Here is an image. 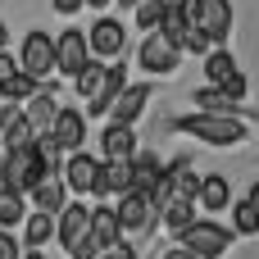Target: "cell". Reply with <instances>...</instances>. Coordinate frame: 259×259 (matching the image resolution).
<instances>
[{
    "mask_svg": "<svg viewBox=\"0 0 259 259\" xmlns=\"http://www.w3.org/2000/svg\"><path fill=\"white\" fill-rule=\"evenodd\" d=\"M173 132H191V137H200V141H214V146H237V141H246V123L241 118H232V114H191V118H173L168 123Z\"/></svg>",
    "mask_w": 259,
    "mask_h": 259,
    "instance_id": "6da1fadb",
    "label": "cell"
},
{
    "mask_svg": "<svg viewBox=\"0 0 259 259\" xmlns=\"http://www.w3.org/2000/svg\"><path fill=\"white\" fill-rule=\"evenodd\" d=\"M46 173H50V168H46V159L36 155V146L5 150V159H0V187H5V191H23V196H27Z\"/></svg>",
    "mask_w": 259,
    "mask_h": 259,
    "instance_id": "7a4b0ae2",
    "label": "cell"
},
{
    "mask_svg": "<svg viewBox=\"0 0 259 259\" xmlns=\"http://www.w3.org/2000/svg\"><path fill=\"white\" fill-rule=\"evenodd\" d=\"M18 68H23V73H32L36 82H46V77L59 68L55 36H46V32H27V36H23V50H18Z\"/></svg>",
    "mask_w": 259,
    "mask_h": 259,
    "instance_id": "3957f363",
    "label": "cell"
},
{
    "mask_svg": "<svg viewBox=\"0 0 259 259\" xmlns=\"http://www.w3.org/2000/svg\"><path fill=\"white\" fill-rule=\"evenodd\" d=\"M64 178H68V187L82 191V196H105V164H96V159L82 155V150H73V155L64 159Z\"/></svg>",
    "mask_w": 259,
    "mask_h": 259,
    "instance_id": "277c9868",
    "label": "cell"
},
{
    "mask_svg": "<svg viewBox=\"0 0 259 259\" xmlns=\"http://www.w3.org/2000/svg\"><path fill=\"white\" fill-rule=\"evenodd\" d=\"M182 237V246L187 250H196L200 259H219L228 250V241H232V232L228 228H219V223H191L187 232H178Z\"/></svg>",
    "mask_w": 259,
    "mask_h": 259,
    "instance_id": "5b68a950",
    "label": "cell"
},
{
    "mask_svg": "<svg viewBox=\"0 0 259 259\" xmlns=\"http://www.w3.org/2000/svg\"><path fill=\"white\" fill-rule=\"evenodd\" d=\"M68 191H73V187H68V178H59V173H46V178H41V182L27 191V200H32L41 214H55V219H59V214L68 209Z\"/></svg>",
    "mask_w": 259,
    "mask_h": 259,
    "instance_id": "8992f818",
    "label": "cell"
},
{
    "mask_svg": "<svg viewBox=\"0 0 259 259\" xmlns=\"http://www.w3.org/2000/svg\"><path fill=\"white\" fill-rule=\"evenodd\" d=\"M55 55H59V73H68V77H77V73L96 59V55H91V41H87L82 32H73V27L55 41Z\"/></svg>",
    "mask_w": 259,
    "mask_h": 259,
    "instance_id": "52a82bcc",
    "label": "cell"
},
{
    "mask_svg": "<svg viewBox=\"0 0 259 259\" xmlns=\"http://www.w3.org/2000/svg\"><path fill=\"white\" fill-rule=\"evenodd\" d=\"M178 55H182V46H173L159 27L141 41V68H150V73H173L178 68Z\"/></svg>",
    "mask_w": 259,
    "mask_h": 259,
    "instance_id": "ba28073f",
    "label": "cell"
},
{
    "mask_svg": "<svg viewBox=\"0 0 259 259\" xmlns=\"http://www.w3.org/2000/svg\"><path fill=\"white\" fill-rule=\"evenodd\" d=\"M87 232H91V209H87L82 200H68V209L55 219V241H59L64 250H73Z\"/></svg>",
    "mask_w": 259,
    "mask_h": 259,
    "instance_id": "9c48e42d",
    "label": "cell"
},
{
    "mask_svg": "<svg viewBox=\"0 0 259 259\" xmlns=\"http://www.w3.org/2000/svg\"><path fill=\"white\" fill-rule=\"evenodd\" d=\"M118 223H123V237H127V232H146V228L155 223V200H150L146 191H127V196L118 200Z\"/></svg>",
    "mask_w": 259,
    "mask_h": 259,
    "instance_id": "30bf717a",
    "label": "cell"
},
{
    "mask_svg": "<svg viewBox=\"0 0 259 259\" xmlns=\"http://www.w3.org/2000/svg\"><path fill=\"white\" fill-rule=\"evenodd\" d=\"M100 150H105V159H137V127L132 123H109L100 132Z\"/></svg>",
    "mask_w": 259,
    "mask_h": 259,
    "instance_id": "8fae6325",
    "label": "cell"
},
{
    "mask_svg": "<svg viewBox=\"0 0 259 259\" xmlns=\"http://www.w3.org/2000/svg\"><path fill=\"white\" fill-rule=\"evenodd\" d=\"M87 41H91V55L100 59V55H118V50H123V41H127V32H123V23H118V18H100V23L91 27V36H87Z\"/></svg>",
    "mask_w": 259,
    "mask_h": 259,
    "instance_id": "7c38bea8",
    "label": "cell"
},
{
    "mask_svg": "<svg viewBox=\"0 0 259 259\" xmlns=\"http://www.w3.org/2000/svg\"><path fill=\"white\" fill-rule=\"evenodd\" d=\"M123 91H127V73H123V64H109V73H105V87H100V96H96V100H87L91 118L109 114V105H114V100H118Z\"/></svg>",
    "mask_w": 259,
    "mask_h": 259,
    "instance_id": "4fadbf2b",
    "label": "cell"
},
{
    "mask_svg": "<svg viewBox=\"0 0 259 259\" xmlns=\"http://www.w3.org/2000/svg\"><path fill=\"white\" fill-rule=\"evenodd\" d=\"M55 91H59V87H46V82H41V91L27 100V118H32V127H36V132H50V127H55V118H59Z\"/></svg>",
    "mask_w": 259,
    "mask_h": 259,
    "instance_id": "5bb4252c",
    "label": "cell"
},
{
    "mask_svg": "<svg viewBox=\"0 0 259 259\" xmlns=\"http://www.w3.org/2000/svg\"><path fill=\"white\" fill-rule=\"evenodd\" d=\"M55 137H59V146L73 155V150H82V137H87V118L77 114V109H59V118H55V127H50Z\"/></svg>",
    "mask_w": 259,
    "mask_h": 259,
    "instance_id": "9a60e30c",
    "label": "cell"
},
{
    "mask_svg": "<svg viewBox=\"0 0 259 259\" xmlns=\"http://www.w3.org/2000/svg\"><path fill=\"white\" fill-rule=\"evenodd\" d=\"M159 219H164L168 232H187V228L196 223V200H191V196H168V200L159 205Z\"/></svg>",
    "mask_w": 259,
    "mask_h": 259,
    "instance_id": "2e32d148",
    "label": "cell"
},
{
    "mask_svg": "<svg viewBox=\"0 0 259 259\" xmlns=\"http://www.w3.org/2000/svg\"><path fill=\"white\" fill-rule=\"evenodd\" d=\"M91 237L100 250H114L123 241V223H118V209H91Z\"/></svg>",
    "mask_w": 259,
    "mask_h": 259,
    "instance_id": "e0dca14e",
    "label": "cell"
},
{
    "mask_svg": "<svg viewBox=\"0 0 259 259\" xmlns=\"http://www.w3.org/2000/svg\"><path fill=\"white\" fill-rule=\"evenodd\" d=\"M200 27L209 32V41H214V46H219V41H228V32H232V5H228V0H205Z\"/></svg>",
    "mask_w": 259,
    "mask_h": 259,
    "instance_id": "ac0fdd59",
    "label": "cell"
},
{
    "mask_svg": "<svg viewBox=\"0 0 259 259\" xmlns=\"http://www.w3.org/2000/svg\"><path fill=\"white\" fill-rule=\"evenodd\" d=\"M146 100H150V87H127L109 105V123H137V114L146 109Z\"/></svg>",
    "mask_w": 259,
    "mask_h": 259,
    "instance_id": "d6986e66",
    "label": "cell"
},
{
    "mask_svg": "<svg viewBox=\"0 0 259 259\" xmlns=\"http://www.w3.org/2000/svg\"><path fill=\"white\" fill-rule=\"evenodd\" d=\"M164 164L155 159V155H137L132 159V191H146V196H155V187L164 182Z\"/></svg>",
    "mask_w": 259,
    "mask_h": 259,
    "instance_id": "ffe728a7",
    "label": "cell"
},
{
    "mask_svg": "<svg viewBox=\"0 0 259 259\" xmlns=\"http://www.w3.org/2000/svg\"><path fill=\"white\" fill-rule=\"evenodd\" d=\"M23 241H27L32 250H41L46 241H55V214H41V209L27 214V219H23Z\"/></svg>",
    "mask_w": 259,
    "mask_h": 259,
    "instance_id": "44dd1931",
    "label": "cell"
},
{
    "mask_svg": "<svg viewBox=\"0 0 259 259\" xmlns=\"http://www.w3.org/2000/svg\"><path fill=\"white\" fill-rule=\"evenodd\" d=\"M132 191V159H105V196Z\"/></svg>",
    "mask_w": 259,
    "mask_h": 259,
    "instance_id": "7402d4cb",
    "label": "cell"
},
{
    "mask_svg": "<svg viewBox=\"0 0 259 259\" xmlns=\"http://www.w3.org/2000/svg\"><path fill=\"white\" fill-rule=\"evenodd\" d=\"M228 200H232L228 178H219V173L200 178V196H196V205H205V209H228Z\"/></svg>",
    "mask_w": 259,
    "mask_h": 259,
    "instance_id": "603a6c76",
    "label": "cell"
},
{
    "mask_svg": "<svg viewBox=\"0 0 259 259\" xmlns=\"http://www.w3.org/2000/svg\"><path fill=\"white\" fill-rule=\"evenodd\" d=\"M36 91H41V82H36L32 73H23V68H18L14 77H5V82H0V100H14V105H23V100H32Z\"/></svg>",
    "mask_w": 259,
    "mask_h": 259,
    "instance_id": "cb8c5ba5",
    "label": "cell"
},
{
    "mask_svg": "<svg viewBox=\"0 0 259 259\" xmlns=\"http://www.w3.org/2000/svg\"><path fill=\"white\" fill-rule=\"evenodd\" d=\"M205 77H209L214 87H228V82L237 77V59H232L228 50H209V55H205Z\"/></svg>",
    "mask_w": 259,
    "mask_h": 259,
    "instance_id": "d4e9b609",
    "label": "cell"
},
{
    "mask_svg": "<svg viewBox=\"0 0 259 259\" xmlns=\"http://www.w3.org/2000/svg\"><path fill=\"white\" fill-rule=\"evenodd\" d=\"M191 96H196V105H200L205 114H232V109L241 105V100H237L232 91H223V87H209V91L200 87V91H191Z\"/></svg>",
    "mask_w": 259,
    "mask_h": 259,
    "instance_id": "484cf974",
    "label": "cell"
},
{
    "mask_svg": "<svg viewBox=\"0 0 259 259\" xmlns=\"http://www.w3.org/2000/svg\"><path fill=\"white\" fill-rule=\"evenodd\" d=\"M187 164H191V159H173V164H168V182H173V196H191V200H196V196H200V178H196Z\"/></svg>",
    "mask_w": 259,
    "mask_h": 259,
    "instance_id": "4316f807",
    "label": "cell"
},
{
    "mask_svg": "<svg viewBox=\"0 0 259 259\" xmlns=\"http://www.w3.org/2000/svg\"><path fill=\"white\" fill-rule=\"evenodd\" d=\"M23 219H27L23 191H5V187H0V228H18Z\"/></svg>",
    "mask_w": 259,
    "mask_h": 259,
    "instance_id": "83f0119b",
    "label": "cell"
},
{
    "mask_svg": "<svg viewBox=\"0 0 259 259\" xmlns=\"http://www.w3.org/2000/svg\"><path fill=\"white\" fill-rule=\"evenodd\" d=\"M105 73H109V68H100V64L91 59V64H87V68H82V73L73 77V82H77V96L96 100V96H100V87H105Z\"/></svg>",
    "mask_w": 259,
    "mask_h": 259,
    "instance_id": "f1b7e54d",
    "label": "cell"
},
{
    "mask_svg": "<svg viewBox=\"0 0 259 259\" xmlns=\"http://www.w3.org/2000/svg\"><path fill=\"white\" fill-rule=\"evenodd\" d=\"M164 9H168V0H141L132 23H137V27H146V32H155V27L164 23Z\"/></svg>",
    "mask_w": 259,
    "mask_h": 259,
    "instance_id": "f546056e",
    "label": "cell"
},
{
    "mask_svg": "<svg viewBox=\"0 0 259 259\" xmlns=\"http://www.w3.org/2000/svg\"><path fill=\"white\" fill-rule=\"evenodd\" d=\"M232 228H237L241 237H255L259 232V209L250 205V200H241V205L232 209Z\"/></svg>",
    "mask_w": 259,
    "mask_h": 259,
    "instance_id": "4dcf8cb0",
    "label": "cell"
},
{
    "mask_svg": "<svg viewBox=\"0 0 259 259\" xmlns=\"http://www.w3.org/2000/svg\"><path fill=\"white\" fill-rule=\"evenodd\" d=\"M209 46H214V41H209L205 27H187V36H182V50H187V55H209Z\"/></svg>",
    "mask_w": 259,
    "mask_h": 259,
    "instance_id": "1f68e13d",
    "label": "cell"
},
{
    "mask_svg": "<svg viewBox=\"0 0 259 259\" xmlns=\"http://www.w3.org/2000/svg\"><path fill=\"white\" fill-rule=\"evenodd\" d=\"M0 259H18V241H14L5 228H0Z\"/></svg>",
    "mask_w": 259,
    "mask_h": 259,
    "instance_id": "d6a6232c",
    "label": "cell"
},
{
    "mask_svg": "<svg viewBox=\"0 0 259 259\" xmlns=\"http://www.w3.org/2000/svg\"><path fill=\"white\" fill-rule=\"evenodd\" d=\"M100 259H137V255H132V246H123V241H118L114 250H105V255H100Z\"/></svg>",
    "mask_w": 259,
    "mask_h": 259,
    "instance_id": "836d02e7",
    "label": "cell"
},
{
    "mask_svg": "<svg viewBox=\"0 0 259 259\" xmlns=\"http://www.w3.org/2000/svg\"><path fill=\"white\" fill-rule=\"evenodd\" d=\"M50 5H55V9H59V14H77V9H82V5H87V0H50Z\"/></svg>",
    "mask_w": 259,
    "mask_h": 259,
    "instance_id": "e575fe53",
    "label": "cell"
},
{
    "mask_svg": "<svg viewBox=\"0 0 259 259\" xmlns=\"http://www.w3.org/2000/svg\"><path fill=\"white\" fill-rule=\"evenodd\" d=\"M159 259H200V255H196V250H187V246H178V250H164Z\"/></svg>",
    "mask_w": 259,
    "mask_h": 259,
    "instance_id": "d590c367",
    "label": "cell"
},
{
    "mask_svg": "<svg viewBox=\"0 0 259 259\" xmlns=\"http://www.w3.org/2000/svg\"><path fill=\"white\" fill-rule=\"evenodd\" d=\"M246 200H250V205H255V209H259V182H255V187H250V196H246Z\"/></svg>",
    "mask_w": 259,
    "mask_h": 259,
    "instance_id": "8d00e7d4",
    "label": "cell"
},
{
    "mask_svg": "<svg viewBox=\"0 0 259 259\" xmlns=\"http://www.w3.org/2000/svg\"><path fill=\"white\" fill-rule=\"evenodd\" d=\"M5 41H9V27H5V23H0V50H5Z\"/></svg>",
    "mask_w": 259,
    "mask_h": 259,
    "instance_id": "74e56055",
    "label": "cell"
},
{
    "mask_svg": "<svg viewBox=\"0 0 259 259\" xmlns=\"http://www.w3.org/2000/svg\"><path fill=\"white\" fill-rule=\"evenodd\" d=\"M87 5H91V9H105V5H109V0H87Z\"/></svg>",
    "mask_w": 259,
    "mask_h": 259,
    "instance_id": "f35d334b",
    "label": "cell"
},
{
    "mask_svg": "<svg viewBox=\"0 0 259 259\" xmlns=\"http://www.w3.org/2000/svg\"><path fill=\"white\" fill-rule=\"evenodd\" d=\"M118 5H127V9H137V5H141V0H118Z\"/></svg>",
    "mask_w": 259,
    "mask_h": 259,
    "instance_id": "ab89813d",
    "label": "cell"
},
{
    "mask_svg": "<svg viewBox=\"0 0 259 259\" xmlns=\"http://www.w3.org/2000/svg\"><path fill=\"white\" fill-rule=\"evenodd\" d=\"M0 159H5V141H0Z\"/></svg>",
    "mask_w": 259,
    "mask_h": 259,
    "instance_id": "60d3db41",
    "label": "cell"
}]
</instances>
